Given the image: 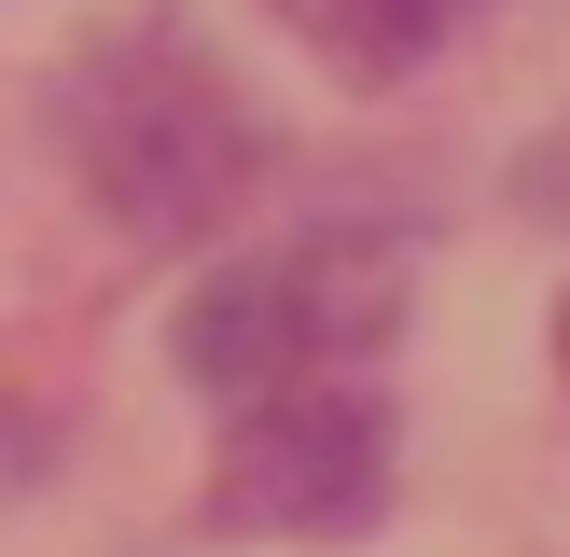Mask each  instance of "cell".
Instances as JSON below:
<instances>
[{
	"label": "cell",
	"instance_id": "cell-1",
	"mask_svg": "<svg viewBox=\"0 0 570 557\" xmlns=\"http://www.w3.org/2000/svg\"><path fill=\"white\" fill-rule=\"evenodd\" d=\"M390 334H404V251L306 237V251H265V265H223L181 306V377L209 404H250V390H293V377H362Z\"/></svg>",
	"mask_w": 570,
	"mask_h": 557
},
{
	"label": "cell",
	"instance_id": "cell-5",
	"mask_svg": "<svg viewBox=\"0 0 570 557\" xmlns=\"http://www.w3.org/2000/svg\"><path fill=\"white\" fill-rule=\"evenodd\" d=\"M557 377H570V306H557Z\"/></svg>",
	"mask_w": 570,
	"mask_h": 557
},
{
	"label": "cell",
	"instance_id": "cell-3",
	"mask_svg": "<svg viewBox=\"0 0 570 557\" xmlns=\"http://www.w3.org/2000/svg\"><path fill=\"white\" fill-rule=\"evenodd\" d=\"M83 154H98V195L126 223H195V209H223L237 195V167H250V126L223 111V84L195 70L181 42H139L126 70H111V98L83 111Z\"/></svg>",
	"mask_w": 570,
	"mask_h": 557
},
{
	"label": "cell",
	"instance_id": "cell-2",
	"mask_svg": "<svg viewBox=\"0 0 570 557\" xmlns=\"http://www.w3.org/2000/svg\"><path fill=\"white\" fill-rule=\"evenodd\" d=\"M376 501H390V390L293 377L223 404V460H209L223 529H376Z\"/></svg>",
	"mask_w": 570,
	"mask_h": 557
},
{
	"label": "cell",
	"instance_id": "cell-4",
	"mask_svg": "<svg viewBox=\"0 0 570 557\" xmlns=\"http://www.w3.org/2000/svg\"><path fill=\"white\" fill-rule=\"evenodd\" d=\"M265 14L293 28L306 56H334L348 84H404V70H432L473 14H501V0H265Z\"/></svg>",
	"mask_w": 570,
	"mask_h": 557
}]
</instances>
